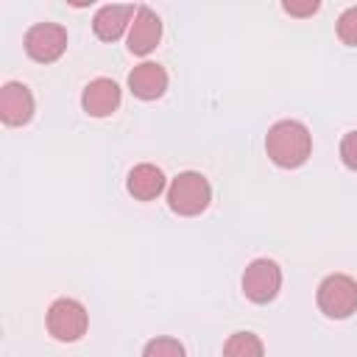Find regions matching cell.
<instances>
[{
	"label": "cell",
	"instance_id": "6da1fadb",
	"mask_svg": "<svg viewBox=\"0 0 357 357\" xmlns=\"http://www.w3.org/2000/svg\"><path fill=\"white\" fill-rule=\"evenodd\" d=\"M265 151L273 165L279 167H298L307 162L312 151V137L310 128L298 120H279L268 128L265 137Z\"/></svg>",
	"mask_w": 357,
	"mask_h": 357
},
{
	"label": "cell",
	"instance_id": "7a4b0ae2",
	"mask_svg": "<svg viewBox=\"0 0 357 357\" xmlns=\"http://www.w3.org/2000/svg\"><path fill=\"white\" fill-rule=\"evenodd\" d=\"M209 201H212V187L195 170L178 173L167 187V204L176 215H184V218L201 215L209 206Z\"/></svg>",
	"mask_w": 357,
	"mask_h": 357
},
{
	"label": "cell",
	"instance_id": "3957f363",
	"mask_svg": "<svg viewBox=\"0 0 357 357\" xmlns=\"http://www.w3.org/2000/svg\"><path fill=\"white\" fill-rule=\"evenodd\" d=\"M89 326L86 307L75 298H56L47 310V332L61 343H75Z\"/></svg>",
	"mask_w": 357,
	"mask_h": 357
},
{
	"label": "cell",
	"instance_id": "277c9868",
	"mask_svg": "<svg viewBox=\"0 0 357 357\" xmlns=\"http://www.w3.org/2000/svg\"><path fill=\"white\" fill-rule=\"evenodd\" d=\"M318 307L329 318H349L357 312V282L346 273H332L318 284Z\"/></svg>",
	"mask_w": 357,
	"mask_h": 357
},
{
	"label": "cell",
	"instance_id": "5b68a950",
	"mask_svg": "<svg viewBox=\"0 0 357 357\" xmlns=\"http://www.w3.org/2000/svg\"><path fill=\"white\" fill-rule=\"evenodd\" d=\"M282 287V271L273 259H254L243 273V293L254 304H268Z\"/></svg>",
	"mask_w": 357,
	"mask_h": 357
},
{
	"label": "cell",
	"instance_id": "8992f818",
	"mask_svg": "<svg viewBox=\"0 0 357 357\" xmlns=\"http://www.w3.org/2000/svg\"><path fill=\"white\" fill-rule=\"evenodd\" d=\"M64 50H67V31L61 25H56V22H36L33 28H28V33H25V53L33 61L50 64Z\"/></svg>",
	"mask_w": 357,
	"mask_h": 357
},
{
	"label": "cell",
	"instance_id": "52a82bcc",
	"mask_svg": "<svg viewBox=\"0 0 357 357\" xmlns=\"http://www.w3.org/2000/svg\"><path fill=\"white\" fill-rule=\"evenodd\" d=\"M162 39V20L156 11H151L148 6H139L134 20H131V28H128V50L134 56H145L151 53Z\"/></svg>",
	"mask_w": 357,
	"mask_h": 357
},
{
	"label": "cell",
	"instance_id": "ba28073f",
	"mask_svg": "<svg viewBox=\"0 0 357 357\" xmlns=\"http://www.w3.org/2000/svg\"><path fill=\"white\" fill-rule=\"evenodd\" d=\"M0 117L6 126H25L33 117V95L25 84L8 81L0 89Z\"/></svg>",
	"mask_w": 357,
	"mask_h": 357
},
{
	"label": "cell",
	"instance_id": "9c48e42d",
	"mask_svg": "<svg viewBox=\"0 0 357 357\" xmlns=\"http://www.w3.org/2000/svg\"><path fill=\"white\" fill-rule=\"evenodd\" d=\"M81 106L92 117H109L120 106V86L112 78H95L84 86Z\"/></svg>",
	"mask_w": 357,
	"mask_h": 357
},
{
	"label": "cell",
	"instance_id": "30bf717a",
	"mask_svg": "<svg viewBox=\"0 0 357 357\" xmlns=\"http://www.w3.org/2000/svg\"><path fill=\"white\" fill-rule=\"evenodd\" d=\"M128 89L139 100H156L167 89V73L156 61H142L128 73Z\"/></svg>",
	"mask_w": 357,
	"mask_h": 357
},
{
	"label": "cell",
	"instance_id": "8fae6325",
	"mask_svg": "<svg viewBox=\"0 0 357 357\" xmlns=\"http://www.w3.org/2000/svg\"><path fill=\"white\" fill-rule=\"evenodd\" d=\"M134 6H103L98 8L95 20H92V31L98 39L103 42H114L126 33V28H131V20H134Z\"/></svg>",
	"mask_w": 357,
	"mask_h": 357
},
{
	"label": "cell",
	"instance_id": "7c38bea8",
	"mask_svg": "<svg viewBox=\"0 0 357 357\" xmlns=\"http://www.w3.org/2000/svg\"><path fill=\"white\" fill-rule=\"evenodd\" d=\"M128 192L137 198V201H153L162 190H165V173L151 165V162H142L137 165L131 173H128V181H126Z\"/></svg>",
	"mask_w": 357,
	"mask_h": 357
},
{
	"label": "cell",
	"instance_id": "4fadbf2b",
	"mask_svg": "<svg viewBox=\"0 0 357 357\" xmlns=\"http://www.w3.org/2000/svg\"><path fill=\"white\" fill-rule=\"evenodd\" d=\"M223 357H265V349L254 332H234L223 346Z\"/></svg>",
	"mask_w": 357,
	"mask_h": 357
},
{
	"label": "cell",
	"instance_id": "5bb4252c",
	"mask_svg": "<svg viewBox=\"0 0 357 357\" xmlns=\"http://www.w3.org/2000/svg\"><path fill=\"white\" fill-rule=\"evenodd\" d=\"M142 357H184V346L176 337H153L145 343Z\"/></svg>",
	"mask_w": 357,
	"mask_h": 357
},
{
	"label": "cell",
	"instance_id": "9a60e30c",
	"mask_svg": "<svg viewBox=\"0 0 357 357\" xmlns=\"http://www.w3.org/2000/svg\"><path fill=\"white\" fill-rule=\"evenodd\" d=\"M337 36H340L343 45L357 47V6L346 8V11L337 17Z\"/></svg>",
	"mask_w": 357,
	"mask_h": 357
},
{
	"label": "cell",
	"instance_id": "2e32d148",
	"mask_svg": "<svg viewBox=\"0 0 357 357\" xmlns=\"http://www.w3.org/2000/svg\"><path fill=\"white\" fill-rule=\"evenodd\" d=\"M340 159H343L346 167L357 170V131H349L340 139Z\"/></svg>",
	"mask_w": 357,
	"mask_h": 357
},
{
	"label": "cell",
	"instance_id": "e0dca14e",
	"mask_svg": "<svg viewBox=\"0 0 357 357\" xmlns=\"http://www.w3.org/2000/svg\"><path fill=\"white\" fill-rule=\"evenodd\" d=\"M282 8H284L287 14H293V17H310V14H315V11H318V0H307V3L284 0V3H282Z\"/></svg>",
	"mask_w": 357,
	"mask_h": 357
}]
</instances>
